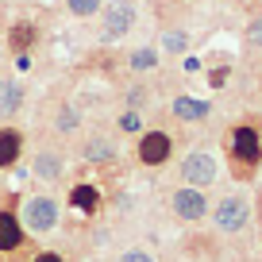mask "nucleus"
I'll return each instance as SVG.
<instances>
[{
    "instance_id": "21",
    "label": "nucleus",
    "mask_w": 262,
    "mask_h": 262,
    "mask_svg": "<svg viewBox=\"0 0 262 262\" xmlns=\"http://www.w3.org/2000/svg\"><path fill=\"white\" fill-rule=\"evenodd\" d=\"M116 262H158V258H155L150 251H143V247H127V251H123Z\"/></svg>"
},
{
    "instance_id": "2",
    "label": "nucleus",
    "mask_w": 262,
    "mask_h": 262,
    "mask_svg": "<svg viewBox=\"0 0 262 262\" xmlns=\"http://www.w3.org/2000/svg\"><path fill=\"white\" fill-rule=\"evenodd\" d=\"M208 212H212L216 231H224V235H239V231L251 224V201H247L243 193H228L224 201H216V208H208Z\"/></svg>"
},
{
    "instance_id": "14",
    "label": "nucleus",
    "mask_w": 262,
    "mask_h": 262,
    "mask_svg": "<svg viewBox=\"0 0 262 262\" xmlns=\"http://www.w3.org/2000/svg\"><path fill=\"white\" fill-rule=\"evenodd\" d=\"M208 112H212V108H208L205 100H193V97H178V100H173V116L185 120V123H201Z\"/></svg>"
},
{
    "instance_id": "12",
    "label": "nucleus",
    "mask_w": 262,
    "mask_h": 262,
    "mask_svg": "<svg viewBox=\"0 0 262 262\" xmlns=\"http://www.w3.org/2000/svg\"><path fill=\"white\" fill-rule=\"evenodd\" d=\"M70 208H77L81 216H97L100 212V189L89 185V181H77L70 189Z\"/></svg>"
},
{
    "instance_id": "19",
    "label": "nucleus",
    "mask_w": 262,
    "mask_h": 262,
    "mask_svg": "<svg viewBox=\"0 0 262 262\" xmlns=\"http://www.w3.org/2000/svg\"><path fill=\"white\" fill-rule=\"evenodd\" d=\"M158 62V54L150 47H139V50H131V58H127V66L131 70H150V66Z\"/></svg>"
},
{
    "instance_id": "23",
    "label": "nucleus",
    "mask_w": 262,
    "mask_h": 262,
    "mask_svg": "<svg viewBox=\"0 0 262 262\" xmlns=\"http://www.w3.org/2000/svg\"><path fill=\"white\" fill-rule=\"evenodd\" d=\"M143 100H147V89H139V85H135V89L127 93V104H131V108H139Z\"/></svg>"
},
{
    "instance_id": "4",
    "label": "nucleus",
    "mask_w": 262,
    "mask_h": 262,
    "mask_svg": "<svg viewBox=\"0 0 262 262\" xmlns=\"http://www.w3.org/2000/svg\"><path fill=\"white\" fill-rule=\"evenodd\" d=\"M135 19H139V12H135L131 0H112V4H104V8H100V39L104 42L123 39V35L135 27Z\"/></svg>"
},
{
    "instance_id": "10",
    "label": "nucleus",
    "mask_w": 262,
    "mask_h": 262,
    "mask_svg": "<svg viewBox=\"0 0 262 262\" xmlns=\"http://www.w3.org/2000/svg\"><path fill=\"white\" fill-rule=\"evenodd\" d=\"M27 243V231L12 208H0V254H12Z\"/></svg>"
},
{
    "instance_id": "5",
    "label": "nucleus",
    "mask_w": 262,
    "mask_h": 262,
    "mask_svg": "<svg viewBox=\"0 0 262 262\" xmlns=\"http://www.w3.org/2000/svg\"><path fill=\"white\" fill-rule=\"evenodd\" d=\"M170 212L178 216L181 224H201V220L208 216V196H205V189H189V185L173 189V193H170Z\"/></svg>"
},
{
    "instance_id": "3",
    "label": "nucleus",
    "mask_w": 262,
    "mask_h": 262,
    "mask_svg": "<svg viewBox=\"0 0 262 262\" xmlns=\"http://www.w3.org/2000/svg\"><path fill=\"white\" fill-rule=\"evenodd\" d=\"M178 178H181V185H189V189H208L220 178V162H216L208 150H189V155L181 158V166H178Z\"/></svg>"
},
{
    "instance_id": "17",
    "label": "nucleus",
    "mask_w": 262,
    "mask_h": 262,
    "mask_svg": "<svg viewBox=\"0 0 262 262\" xmlns=\"http://www.w3.org/2000/svg\"><path fill=\"white\" fill-rule=\"evenodd\" d=\"M66 8H70V16L89 19V16H97V12L104 8V0H66Z\"/></svg>"
},
{
    "instance_id": "9",
    "label": "nucleus",
    "mask_w": 262,
    "mask_h": 262,
    "mask_svg": "<svg viewBox=\"0 0 262 262\" xmlns=\"http://www.w3.org/2000/svg\"><path fill=\"white\" fill-rule=\"evenodd\" d=\"M31 173L39 181H62V173H66V155L58 147H39L35 150V158H31Z\"/></svg>"
},
{
    "instance_id": "15",
    "label": "nucleus",
    "mask_w": 262,
    "mask_h": 262,
    "mask_svg": "<svg viewBox=\"0 0 262 262\" xmlns=\"http://www.w3.org/2000/svg\"><path fill=\"white\" fill-rule=\"evenodd\" d=\"M81 127V112H77L74 104H62L54 112V131H62V135H74V131Z\"/></svg>"
},
{
    "instance_id": "24",
    "label": "nucleus",
    "mask_w": 262,
    "mask_h": 262,
    "mask_svg": "<svg viewBox=\"0 0 262 262\" xmlns=\"http://www.w3.org/2000/svg\"><path fill=\"white\" fill-rule=\"evenodd\" d=\"M31 262H66V258H62L58 251H39V254H35Z\"/></svg>"
},
{
    "instance_id": "22",
    "label": "nucleus",
    "mask_w": 262,
    "mask_h": 262,
    "mask_svg": "<svg viewBox=\"0 0 262 262\" xmlns=\"http://www.w3.org/2000/svg\"><path fill=\"white\" fill-rule=\"evenodd\" d=\"M247 42H251V47H262V19H251V27H247Z\"/></svg>"
},
{
    "instance_id": "6",
    "label": "nucleus",
    "mask_w": 262,
    "mask_h": 262,
    "mask_svg": "<svg viewBox=\"0 0 262 262\" xmlns=\"http://www.w3.org/2000/svg\"><path fill=\"white\" fill-rule=\"evenodd\" d=\"M135 155H139L143 166H166V162H170V155H173V139L166 135V131H143Z\"/></svg>"
},
{
    "instance_id": "7",
    "label": "nucleus",
    "mask_w": 262,
    "mask_h": 262,
    "mask_svg": "<svg viewBox=\"0 0 262 262\" xmlns=\"http://www.w3.org/2000/svg\"><path fill=\"white\" fill-rule=\"evenodd\" d=\"M81 162L89 166H104V162H116V155H120V147H116V139L108 135V131H93V135H85L81 139Z\"/></svg>"
},
{
    "instance_id": "8",
    "label": "nucleus",
    "mask_w": 262,
    "mask_h": 262,
    "mask_svg": "<svg viewBox=\"0 0 262 262\" xmlns=\"http://www.w3.org/2000/svg\"><path fill=\"white\" fill-rule=\"evenodd\" d=\"M228 147H231V158H235L239 166H258V158H262V139H258L254 127H235Z\"/></svg>"
},
{
    "instance_id": "1",
    "label": "nucleus",
    "mask_w": 262,
    "mask_h": 262,
    "mask_svg": "<svg viewBox=\"0 0 262 262\" xmlns=\"http://www.w3.org/2000/svg\"><path fill=\"white\" fill-rule=\"evenodd\" d=\"M58 220H62V205H58L50 193L27 196L24 208H19V224H24V231H35V235H50V231L58 228Z\"/></svg>"
},
{
    "instance_id": "11",
    "label": "nucleus",
    "mask_w": 262,
    "mask_h": 262,
    "mask_svg": "<svg viewBox=\"0 0 262 262\" xmlns=\"http://www.w3.org/2000/svg\"><path fill=\"white\" fill-rule=\"evenodd\" d=\"M24 81L19 77H0V120H12V116L24 108Z\"/></svg>"
},
{
    "instance_id": "18",
    "label": "nucleus",
    "mask_w": 262,
    "mask_h": 262,
    "mask_svg": "<svg viewBox=\"0 0 262 262\" xmlns=\"http://www.w3.org/2000/svg\"><path fill=\"white\" fill-rule=\"evenodd\" d=\"M162 50L166 54H185L189 50V35L185 31H162Z\"/></svg>"
},
{
    "instance_id": "20",
    "label": "nucleus",
    "mask_w": 262,
    "mask_h": 262,
    "mask_svg": "<svg viewBox=\"0 0 262 262\" xmlns=\"http://www.w3.org/2000/svg\"><path fill=\"white\" fill-rule=\"evenodd\" d=\"M120 131H123V135H139V131H143V112H139V108H127V112L120 116Z\"/></svg>"
},
{
    "instance_id": "16",
    "label": "nucleus",
    "mask_w": 262,
    "mask_h": 262,
    "mask_svg": "<svg viewBox=\"0 0 262 262\" xmlns=\"http://www.w3.org/2000/svg\"><path fill=\"white\" fill-rule=\"evenodd\" d=\"M8 42H12V50H16V54H27V50H31V42H35V27H31V24H16V27H12V35H8Z\"/></svg>"
},
{
    "instance_id": "13",
    "label": "nucleus",
    "mask_w": 262,
    "mask_h": 262,
    "mask_svg": "<svg viewBox=\"0 0 262 262\" xmlns=\"http://www.w3.org/2000/svg\"><path fill=\"white\" fill-rule=\"evenodd\" d=\"M24 155V131L16 127H0V170H12Z\"/></svg>"
},
{
    "instance_id": "26",
    "label": "nucleus",
    "mask_w": 262,
    "mask_h": 262,
    "mask_svg": "<svg viewBox=\"0 0 262 262\" xmlns=\"http://www.w3.org/2000/svg\"><path fill=\"white\" fill-rule=\"evenodd\" d=\"M0 58H4V47H0Z\"/></svg>"
},
{
    "instance_id": "25",
    "label": "nucleus",
    "mask_w": 262,
    "mask_h": 262,
    "mask_svg": "<svg viewBox=\"0 0 262 262\" xmlns=\"http://www.w3.org/2000/svg\"><path fill=\"white\" fill-rule=\"evenodd\" d=\"M16 70H31V54H16Z\"/></svg>"
}]
</instances>
